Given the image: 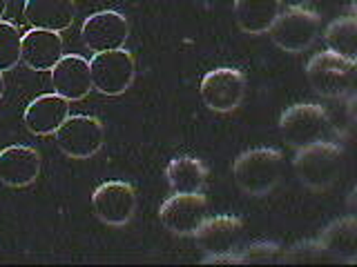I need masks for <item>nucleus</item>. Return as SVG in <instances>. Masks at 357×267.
I'll return each mask as SVG.
<instances>
[{"label":"nucleus","instance_id":"13","mask_svg":"<svg viewBox=\"0 0 357 267\" xmlns=\"http://www.w3.org/2000/svg\"><path fill=\"white\" fill-rule=\"evenodd\" d=\"M63 58L61 31L29 29L20 38V63L33 72H50Z\"/></svg>","mask_w":357,"mask_h":267},{"label":"nucleus","instance_id":"2","mask_svg":"<svg viewBox=\"0 0 357 267\" xmlns=\"http://www.w3.org/2000/svg\"><path fill=\"white\" fill-rule=\"evenodd\" d=\"M293 167L301 183L321 192L340 178L344 167V149L328 140L304 145V147L297 149Z\"/></svg>","mask_w":357,"mask_h":267},{"label":"nucleus","instance_id":"17","mask_svg":"<svg viewBox=\"0 0 357 267\" xmlns=\"http://www.w3.org/2000/svg\"><path fill=\"white\" fill-rule=\"evenodd\" d=\"M74 16V0H25L22 7V18L29 22L31 29L65 31L72 27Z\"/></svg>","mask_w":357,"mask_h":267},{"label":"nucleus","instance_id":"23","mask_svg":"<svg viewBox=\"0 0 357 267\" xmlns=\"http://www.w3.org/2000/svg\"><path fill=\"white\" fill-rule=\"evenodd\" d=\"M239 263H273L279 259V248L277 243H268V241H257L250 243L245 250H239Z\"/></svg>","mask_w":357,"mask_h":267},{"label":"nucleus","instance_id":"4","mask_svg":"<svg viewBox=\"0 0 357 267\" xmlns=\"http://www.w3.org/2000/svg\"><path fill=\"white\" fill-rule=\"evenodd\" d=\"M279 131L290 147H304L310 143L326 140L331 131L328 111L315 103H297L286 107L279 118Z\"/></svg>","mask_w":357,"mask_h":267},{"label":"nucleus","instance_id":"15","mask_svg":"<svg viewBox=\"0 0 357 267\" xmlns=\"http://www.w3.org/2000/svg\"><path fill=\"white\" fill-rule=\"evenodd\" d=\"M70 116V100L59 94H43L25 107L22 122L33 136H52Z\"/></svg>","mask_w":357,"mask_h":267},{"label":"nucleus","instance_id":"20","mask_svg":"<svg viewBox=\"0 0 357 267\" xmlns=\"http://www.w3.org/2000/svg\"><path fill=\"white\" fill-rule=\"evenodd\" d=\"M324 252L328 254L331 261H346L353 263L355 261V248H357V227H355V218L346 216L331 222V225L321 232V236L317 238Z\"/></svg>","mask_w":357,"mask_h":267},{"label":"nucleus","instance_id":"14","mask_svg":"<svg viewBox=\"0 0 357 267\" xmlns=\"http://www.w3.org/2000/svg\"><path fill=\"white\" fill-rule=\"evenodd\" d=\"M40 174V154L27 145H9L0 149V183L7 187H27Z\"/></svg>","mask_w":357,"mask_h":267},{"label":"nucleus","instance_id":"8","mask_svg":"<svg viewBox=\"0 0 357 267\" xmlns=\"http://www.w3.org/2000/svg\"><path fill=\"white\" fill-rule=\"evenodd\" d=\"M210 216L208 198L197 194H174L167 196L159 207L161 225L176 234V236H195L199 227L204 225V220Z\"/></svg>","mask_w":357,"mask_h":267},{"label":"nucleus","instance_id":"16","mask_svg":"<svg viewBox=\"0 0 357 267\" xmlns=\"http://www.w3.org/2000/svg\"><path fill=\"white\" fill-rule=\"evenodd\" d=\"M241 234H243L241 218L230 216V214H221V216H212V218L208 216L195 236L201 248H204L210 256H219V254L239 252L237 245L241 241Z\"/></svg>","mask_w":357,"mask_h":267},{"label":"nucleus","instance_id":"25","mask_svg":"<svg viewBox=\"0 0 357 267\" xmlns=\"http://www.w3.org/2000/svg\"><path fill=\"white\" fill-rule=\"evenodd\" d=\"M279 3L286 9H301V7H306L310 0H279Z\"/></svg>","mask_w":357,"mask_h":267},{"label":"nucleus","instance_id":"18","mask_svg":"<svg viewBox=\"0 0 357 267\" xmlns=\"http://www.w3.org/2000/svg\"><path fill=\"white\" fill-rule=\"evenodd\" d=\"M282 9L279 0H234V20L241 31L259 36L268 33Z\"/></svg>","mask_w":357,"mask_h":267},{"label":"nucleus","instance_id":"6","mask_svg":"<svg viewBox=\"0 0 357 267\" xmlns=\"http://www.w3.org/2000/svg\"><path fill=\"white\" fill-rule=\"evenodd\" d=\"M268 36L279 49L288 54L306 51L319 36V16L306 7L286 9L277 16L273 27L268 29Z\"/></svg>","mask_w":357,"mask_h":267},{"label":"nucleus","instance_id":"5","mask_svg":"<svg viewBox=\"0 0 357 267\" xmlns=\"http://www.w3.org/2000/svg\"><path fill=\"white\" fill-rule=\"evenodd\" d=\"M137 65L128 49H109L98 51L89 60V76H92V89L103 96H121L126 94L134 83Z\"/></svg>","mask_w":357,"mask_h":267},{"label":"nucleus","instance_id":"22","mask_svg":"<svg viewBox=\"0 0 357 267\" xmlns=\"http://www.w3.org/2000/svg\"><path fill=\"white\" fill-rule=\"evenodd\" d=\"M20 38L18 27L9 20H0V72H9L20 63Z\"/></svg>","mask_w":357,"mask_h":267},{"label":"nucleus","instance_id":"27","mask_svg":"<svg viewBox=\"0 0 357 267\" xmlns=\"http://www.w3.org/2000/svg\"><path fill=\"white\" fill-rule=\"evenodd\" d=\"M5 94V78H3V72H0V98Z\"/></svg>","mask_w":357,"mask_h":267},{"label":"nucleus","instance_id":"10","mask_svg":"<svg viewBox=\"0 0 357 267\" xmlns=\"http://www.w3.org/2000/svg\"><path fill=\"white\" fill-rule=\"evenodd\" d=\"M92 209L105 225H126L137 214V192L126 181H105L94 189Z\"/></svg>","mask_w":357,"mask_h":267},{"label":"nucleus","instance_id":"3","mask_svg":"<svg viewBox=\"0 0 357 267\" xmlns=\"http://www.w3.org/2000/svg\"><path fill=\"white\" fill-rule=\"evenodd\" d=\"M306 81L324 98H342L353 89L355 60L335 51H321L308 60Z\"/></svg>","mask_w":357,"mask_h":267},{"label":"nucleus","instance_id":"21","mask_svg":"<svg viewBox=\"0 0 357 267\" xmlns=\"http://www.w3.org/2000/svg\"><path fill=\"white\" fill-rule=\"evenodd\" d=\"M324 42L328 44V51H335L344 58L355 60L357 56V20L355 16H342L333 20L324 31Z\"/></svg>","mask_w":357,"mask_h":267},{"label":"nucleus","instance_id":"12","mask_svg":"<svg viewBox=\"0 0 357 267\" xmlns=\"http://www.w3.org/2000/svg\"><path fill=\"white\" fill-rule=\"evenodd\" d=\"M54 94L65 100H83L92 92V76H89V60L78 54H63V58L52 67Z\"/></svg>","mask_w":357,"mask_h":267},{"label":"nucleus","instance_id":"1","mask_svg":"<svg viewBox=\"0 0 357 267\" xmlns=\"http://www.w3.org/2000/svg\"><path fill=\"white\" fill-rule=\"evenodd\" d=\"M284 159L275 147H252L239 154L232 163L234 183L248 196H266L282 178Z\"/></svg>","mask_w":357,"mask_h":267},{"label":"nucleus","instance_id":"24","mask_svg":"<svg viewBox=\"0 0 357 267\" xmlns=\"http://www.w3.org/2000/svg\"><path fill=\"white\" fill-rule=\"evenodd\" d=\"M284 261L290 263H304V261H331L328 254L324 252V248L319 245V241H306V243H299L295 248H290L284 254Z\"/></svg>","mask_w":357,"mask_h":267},{"label":"nucleus","instance_id":"9","mask_svg":"<svg viewBox=\"0 0 357 267\" xmlns=\"http://www.w3.org/2000/svg\"><path fill=\"white\" fill-rule=\"evenodd\" d=\"M199 94L208 109L228 114L241 105L245 96V76L234 67H217L201 78Z\"/></svg>","mask_w":357,"mask_h":267},{"label":"nucleus","instance_id":"11","mask_svg":"<svg viewBox=\"0 0 357 267\" xmlns=\"http://www.w3.org/2000/svg\"><path fill=\"white\" fill-rule=\"evenodd\" d=\"M130 36V22L119 11H96L89 18H85L81 29V40L89 51H109L121 49Z\"/></svg>","mask_w":357,"mask_h":267},{"label":"nucleus","instance_id":"26","mask_svg":"<svg viewBox=\"0 0 357 267\" xmlns=\"http://www.w3.org/2000/svg\"><path fill=\"white\" fill-rule=\"evenodd\" d=\"M5 11H7V0H0V20H3Z\"/></svg>","mask_w":357,"mask_h":267},{"label":"nucleus","instance_id":"19","mask_svg":"<svg viewBox=\"0 0 357 267\" xmlns=\"http://www.w3.org/2000/svg\"><path fill=\"white\" fill-rule=\"evenodd\" d=\"M165 178L174 194H197L208 181V167L197 156H176L167 163Z\"/></svg>","mask_w":357,"mask_h":267},{"label":"nucleus","instance_id":"7","mask_svg":"<svg viewBox=\"0 0 357 267\" xmlns=\"http://www.w3.org/2000/svg\"><path fill=\"white\" fill-rule=\"evenodd\" d=\"M54 138L65 156L83 161V159H92V156L103 147L105 129H103V122L98 118L76 114V116L65 118L63 125L54 131Z\"/></svg>","mask_w":357,"mask_h":267}]
</instances>
